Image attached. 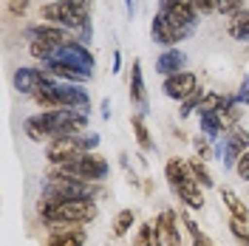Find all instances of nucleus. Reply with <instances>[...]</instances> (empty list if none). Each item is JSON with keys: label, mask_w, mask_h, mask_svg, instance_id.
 Wrapping results in <instances>:
<instances>
[{"label": "nucleus", "mask_w": 249, "mask_h": 246, "mask_svg": "<svg viewBox=\"0 0 249 246\" xmlns=\"http://www.w3.org/2000/svg\"><path fill=\"white\" fill-rule=\"evenodd\" d=\"M196 31V26H181V23H176L173 17H167L164 12H159L153 17V40L156 43H161V46L173 48L176 43H181L184 37H190Z\"/></svg>", "instance_id": "nucleus-9"}, {"label": "nucleus", "mask_w": 249, "mask_h": 246, "mask_svg": "<svg viewBox=\"0 0 249 246\" xmlns=\"http://www.w3.org/2000/svg\"><path fill=\"white\" fill-rule=\"evenodd\" d=\"M130 99L139 108V116H144V110H147V93H144V77H142L139 60L133 62V71H130Z\"/></svg>", "instance_id": "nucleus-14"}, {"label": "nucleus", "mask_w": 249, "mask_h": 246, "mask_svg": "<svg viewBox=\"0 0 249 246\" xmlns=\"http://www.w3.org/2000/svg\"><path fill=\"white\" fill-rule=\"evenodd\" d=\"M29 40H46V43H54V46L71 43L65 29H60V26H34V29H29Z\"/></svg>", "instance_id": "nucleus-18"}, {"label": "nucleus", "mask_w": 249, "mask_h": 246, "mask_svg": "<svg viewBox=\"0 0 249 246\" xmlns=\"http://www.w3.org/2000/svg\"><path fill=\"white\" fill-rule=\"evenodd\" d=\"M119 62H122V57H119V51L113 54V71H119Z\"/></svg>", "instance_id": "nucleus-34"}, {"label": "nucleus", "mask_w": 249, "mask_h": 246, "mask_svg": "<svg viewBox=\"0 0 249 246\" xmlns=\"http://www.w3.org/2000/svg\"><path fill=\"white\" fill-rule=\"evenodd\" d=\"M235 170H238V176H241L244 181L249 178V150H247L244 156H241V158H238V164H235Z\"/></svg>", "instance_id": "nucleus-31"}, {"label": "nucleus", "mask_w": 249, "mask_h": 246, "mask_svg": "<svg viewBox=\"0 0 249 246\" xmlns=\"http://www.w3.org/2000/svg\"><path fill=\"white\" fill-rule=\"evenodd\" d=\"M99 144V136L96 133H91V136H62V139H54V141H48V161L54 164V167H60V164H65V161H71L74 156L79 153H91V147H96Z\"/></svg>", "instance_id": "nucleus-7"}, {"label": "nucleus", "mask_w": 249, "mask_h": 246, "mask_svg": "<svg viewBox=\"0 0 249 246\" xmlns=\"http://www.w3.org/2000/svg\"><path fill=\"white\" fill-rule=\"evenodd\" d=\"M37 212L43 215L46 227L51 229H62V227H82L96 218V204L91 198L82 201H48L40 198Z\"/></svg>", "instance_id": "nucleus-2"}, {"label": "nucleus", "mask_w": 249, "mask_h": 246, "mask_svg": "<svg viewBox=\"0 0 249 246\" xmlns=\"http://www.w3.org/2000/svg\"><path fill=\"white\" fill-rule=\"evenodd\" d=\"M51 62V60H48ZM54 62H62V65H68L71 71H77V74H82V77L88 79L93 71V54L88 51V48L82 46L79 40H71V43H65V46H60V51L54 54Z\"/></svg>", "instance_id": "nucleus-8"}, {"label": "nucleus", "mask_w": 249, "mask_h": 246, "mask_svg": "<svg viewBox=\"0 0 249 246\" xmlns=\"http://www.w3.org/2000/svg\"><path fill=\"white\" fill-rule=\"evenodd\" d=\"M221 198H224V204H227V210H230V215H232V218H238V221H249L247 204L238 198V193H235V190L224 187V190H221Z\"/></svg>", "instance_id": "nucleus-21"}, {"label": "nucleus", "mask_w": 249, "mask_h": 246, "mask_svg": "<svg viewBox=\"0 0 249 246\" xmlns=\"http://www.w3.org/2000/svg\"><path fill=\"white\" fill-rule=\"evenodd\" d=\"M190 164V170H193V176H196V181L204 187H213V176H210V170L204 167L201 158H193V161H187Z\"/></svg>", "instance_id": "nucleus-24"}, {"label": "nucleus", "mask_w": 249, "mask_h": 246, "mask_svg": "<svg viewBox=\"0 0 249 246\" xmlns=\"http://www.w3.org/2000/svg\"><path fill=\"white\" fill-rule=\"evenodd\" d=\"M159 229H161L164 246H181V235H178V221H176V212H173V210H164V212L159 215Z\"/></svg>", "instance_id": "nucleus-15"}, {"label": "nucleus", "mask_w": 249, "mask_h": 246, "mask_svg": "<svg viewBox=\"0 0 249 246\" xmlns=\"http://www.w3.org/2000/svg\"><path fill=\"white\" fill-rule=\"evenodd\" d=\"M230 232H232L235 238L241 241L244 246H249V227L244 221H238V218H230Z\"/></svg>", "instance_id": "nucleus-28"}, {"label": "nucleus", "mask_w": 249, "mask_h": 246, "mask_svg": "<svg viewBox=\"0 0 249 246\" xmlns=\"http://www.w3.org/2000/svg\"><path fill=\"white\" fill-rule=\"evenodd\" d=\"M133 133H136V141H139L142 150H153V139H150V130L144 124V116H133Z\"/></svg>", "instance_id": "nucleus-22"}, {"label": "nucleus", "mask_w": 249, "mask_h": 246, "mask_svg": "<svg viewBox=\"0 0 249 246\" xmlns=\"http://www.w3.org/2000/svg\"><path fill=\"white\" fill-rule=\"evenodd\" d=\"M196 91H198V79H196V74H190V71H181V74H173V77L164 79V93L170 99L184 102L187 96H193Z\"/></svg>", "instance_id": "nucleus-12"}, {"label": "nucleus", "mask_w": 249, "mask_h": 246, "mask_svg": "<svg viewBox=\"0 0 249 246\" xmlns=\"http://www.w3.org/2000/svg\"><path fill=\"white\" fill-rule=\"evenodd\" d=\"M124 9H127V15H133V0H124Z\"/></svg>", "instance_id": "nucleus-35"}, {"label": "nucleus", "mask_w": 249, "mask_h": 246, "mask_svg": "<svg viewBox=\"0 0 249 246\" xmlns=\"http://www.w3.org/2000/svg\"><path fill=\"white\" fill-rule=\"evenodd\" d=\"M133 246H164V238H161V229H159V218L142 224L136 238H133Z\"/></svg>", "instance_id": "nucleus-17"}, {"label": "nucleus", "mask_w": 249, "mask_h": 246, "mask_svg": "<svg viewBox=\"0 0 249 246\" xmlns=\"http://www.w3.org/2000/svg\"><path fill=\"white\" fill-rule=\"evenodd\" d=\"M244 9V0H218V12L221 15H235V12H241Z\"/></svg>", "instance_id": "nucleus-29"}, {"label": "nucleus", "mask_w": 249, "mask_h": 246, "mask_svg": "<svg viewBox=\"0 0 249 246\" xmlns=\"http://www.w3.org/2000/svg\"><path fill=\"white\" fill-rule=\"evenodd\" d=\"M82 244H85V232H82V227L54 229V235L46 241V246H82Z\"/></svg>", "instance_id": "nucleus-16"}, {"label": "nucleus", "mask_w": 249, "mask_h": 246, "mask_svg": "<svg viewBox=\"0 0 249 246\" xmlns=\"http://www.w3.org/2000/svg\"><path fill=\"white\" fill-rule=\"evenodd\" d=\"M196 9L201 15H213V12H218V0H196Z\"/></svg>", "instance_id": "nucleus-30"}, {"label": "nucleus", "mask_w": 249, "mask_h": 246, "mask_svg": "<svg viewBox=\"0 0 249 246\" xmlns=\"http://www.w3.org/2000/svg\"><path fill=\"white\" fill-rule=\"evenodd\" d=\"M88 12H91V0H54V3H46L43 6L40 15L46 17L51 26L79 31L82 34V43H85V40H91Z\"/></svg>", "instance_id": "nucleus-3"}, {"label": "nucleus", "mask_w": 249, "mask_h": 246, "mask_svg": "<svg viewBox=\"0 0 249 246\" xmlns=\"http://www.w3.org/2000/svg\"><path fill=\"white\" fill-rule=\"evenodd\" d=\"M249 150V130H244V127H238V124H232L230 127V133H227V139H224V147H221V158H224V167H232V164H238V158Z\"/></svg>", "instance_id": "nucleus-11"}, {"label": "nucleus", "mask_w": 249, "mask_h": 246, "mask_svg": "<svg viewBox=\"0 0 249 246\" xmlns=\"http://www.w3.org/2000/svg\"><path fill=\"white\" fill-rule=\"evenodd\" d=\"M164 178H167L170 190L184 201L190 210H201L204 207V195H201L198 181H196V176H193V170H190L187 161H181V158H170L167 167H164Z\"/></svg>", "instance_id": "nucleus-4"}, {"label": "nucleus", "mask_w": 249, "mask_h": 246, "mask_svg": "<svg viewBox=\"0 0 249 246\" xmlns=\"http://www.w3.org/2000/svg\"><path fill=\"white\" fill-rule=\"evenodd\" d=\"M93 187L91 181H79V178H71V176H60V173H48L46 184H43V195L40 198L48 201H82L91 198Z\"/></svg>", "instance_id": "nucleus-5"}, {"label": "nucleus", "mask_w": 249, "mask_h": 246, "mask_svg": "<svg viewBox=\"0 0 249 246\" xmlns=\"http://www.w3.org/2000/svg\"><path fill=\"white\" fill-rule=\"evenodd\" d=\"M133 221H136L133 210H122V212H116V218H113V235H116V238L127 235L130 227H133Z\"/></svg>", "instance_id": "nucleus-23"}, {"label": "nucleus", "mask_w": 249, "mask_h": 246, "mask_svg": "<svg viewBox=\"0 0 249 246\" xmlns=\"http://www.w3.org/2000/svg\"><path fill=\"white\" fill-rule=\"evenodd\" d=\"M54 173L71 176V178H79V181H91L93 184V181H105L108 178V161L99 153H79L71 161L54 167Z\"/></svg>", "instance_id": "nucleus-6"}, {"label": "nucleus", "mask_w": 249, "mask_h": 246, "mask_svg": "<svg viewBox=\"0 0 249 246\" xmlns=\"http://www.w3.org/2000/svg\"><path fill=\"white\" fill-rule=\"evenodd\" d=\"M204 96H207V93H204L201 88H198V91L193 93V96H187L184 102H181V119H184V116H190V113H193V110H198V108H201Z\"/></svg>", "instance_id": "nucleus-26"}, {"label": "nucleus", "mask_w": 249, "mask_h": 246, "mask_svg": "<svg viewBox=\"0 0 249 246\" xmlns=\"http://www.w3.org/2000/svg\"><path fill=\"white\" fill-rule=\"evenodd\" d=\"M198 122H201V133L207 139H218L224 133V122H221L218 110H198Z\"/></svg>", "instance_id": "nucleus-20"}, {"label": "nucleus", "mask_w": 249, "mask_h": 246, "mask_svg": "<svg viewBox=\"0 0 249 246\" xmlns=\"http://www.w3.org/2000/svg\"><path fill=\"white\" fill-rule=\"evenodd\" d=\"M184 62H187L184 51H178V48H167V51L156 60V71L164 74V77H173V74H181Z\"/></svg>", "instance_id": "nucleus-13"}, {"label": "nucleus", "mask_w": 249, "mask_h": 246, "mask_svg": "<svg viewBox=\"0 0 249 246\" xmlns=\"http://www.w3.org/2000/svg\"><path fill=\"white\" fill-rule=\"evenodd\" d=\"M218 116H221V122H224V127H230V124H235L238 119H241V108L235 105V99L227 105L224 110H218Z\"/></svg>", "instance_id": "nucleus-27"}, {"label": "nucleus", "mask_w": 249, "mask_h": 246, "mask_svg": "<svg viewBox=\"0 0 249 246\" xmlns=\"http://www.w3.org/2000/svg\"><path fill=\"white\" fill-rule=\"evenodd\" d=\"M196 147H198V153H201V156H207V153H210V147H207V141H201V139L196 141Z\"/></svg>", "instance_id": "nucleus-33"}, {"label": "nucleus", "mask_w": 249, "mask_h": 246, "mask_svg": "<svg viewBox=\"0 0 249 246\" xmlns=\"http://www.w3.org/2000/svg\"><path fill=\"white\" fill-rule=\"evenodd\" d=\"M9 9H12V15H26L29 0H12V3H9Z\"/></svg>", "instance_id": "nucleus-32"}, {"label": "nucleus", "mask_w": 249, "mask_h": 246, "mask_svg": "<svg viewBox=\"0 0 249 246\" xmlns=\"http://www.w3.org/2000/svg\"><path fill=\"white\" fill-rule=\"evenodd\" d=\"M184 224H187V229H190V235H193V246H215L201 229H198V224H196L190 215H184Z\"/></svg>", "instance_id": "nucleus-25"}, {"label": "nucleus", "mask_w": 249, "mask_h": 246, "mask_svg": "<svg viewBox=\"0 0 249 246\" xmlns=\"http://www.w3.org/2000/svg\"><path fill=\"white\" fill-rule=\"evenodd\" d=\"M227 31L235 40H249V9H241L227 17Z\"/></svg>", "instance_id": "nucleus-19"}, {"label": "nucleus", "mask_w": 249, "mask_h": 246, "mask_svg": "<svg viewBox=\"0 0 249 246\" xmlns=\"http://www.w3.org/2000/svg\"><path fill=\"white\" fill-rule=\"evenodd\" d=\"M88 124L82 110L60 108V110H43L37 116L26 119V133L34 141H54L62 136H77L79 130Z\"/></svg>", "instance_id": "nucleus-1"}, {"label": "nucleus", "mask_w": 249, "mask_h": 246, "mask_svg": "<svg viewBox=\"0 0 249 246\" xmlns=\"http://www.w3.org/2000/svg\"><path fill=\"white\" fill-rule=\"evenodd\" d=\"M57 85V79L46 68H17L15 71V88L20 93H37L40 88Z\"/></svg>", "instance_id": "nucleus-10"}]
</instances>
